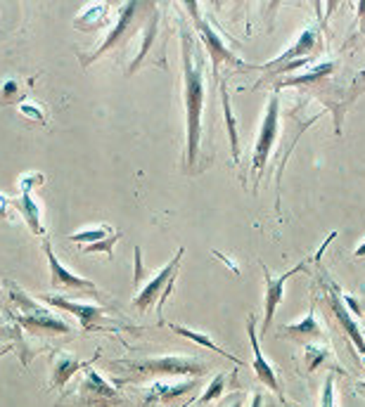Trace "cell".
Listing matches in <instances>:
<instances>
[{
  "mask_svg": "<svg viewBox=\"0 0 365 407\" xmlns=\"http://www.w3.org/2000/svg\"><path fill=\"white\" fill-rule=\"evenodd\" d=\"M114 235H119L114 227H110V225H95V227H86V230L74 232V235H69V239L74 244L91 247V244H98V242H103V239H110V237H114Z\"/></svg>",
  "mask_w": 365,
  "mask_h": 407,
  "instance_id": "ffe728a7",
  "label": "cell"
},
{
  "mask_svg": "<svg viewBox=\"0 0 365 407\" xmlns=\"http://www.w3.org/2000/svg\"><path fill=\"white\" fill-rule=\"evenodd\" d=\"M327 355H330V353H327L325 346L308 344L306 346V369L308 372H315V369H318L320 364L327 360Z\"/></svg>",
  "mask_w": 365,
  "mask_h": 407,
  "instance_id": "cb8c5ba5",
  "label": "cell"
},
{
  "mask_svg": "<svg viewBox=\"0 0 365 407\" xmlns=\"http://www.w3.org/2000/svg\"><path fill=\"white\" fill-rule=\"evenodd\" d=\"M259 266H261V270H263V282H266V315H263L261 334H268V329H271V325H273L275 310H278V305L283 303L287 279H290L295 272L304 270V263H301V266H297V268H292V270H287L285 275H278V277H273L271 270L266 268V263H259Z\"/></svg>",
  "mask_w": 365,
  "mask_h": 407,
  "instance_id": "ba28073f",
  "label": "cell"
},
{
  "mask_svg": "<svg viewBox=\"0 0 365 407\" xmlns=\"http://www.w3.org/2000/svg\"><path fill=\"white\" fill-rule=\"evenodd\" d=\"M327 301H330L332 310H334V320L339 322V327L344 329V334L349 337L351 341H354V346L358 348V353H361L363 362H365V339L361 334V329H358V325L354 322V315H351V310L346 308L342 296H339V289L337 286H332L330 291H327Z\"/></svg>",
  "mask_w": 365,
  "mask_h": 407,
  "instance_id": "8fae6325",
  "label": "cell"
},
{
  "mask_svg": "<svg viewBox=\"0 0 365 407\" xmlns=\"http://www.w3.org/2000/svg\"><path fill=\"white\" fill-rule=\"evenodd\" d=\"M107 12H110V8H107L105 3H95L91 5V8H86L81 12L79 17L74 20V26L81 29V31H91V29H100L103 24L107 22Z\"/></svg>",
  "mask_w": 365,
  "mask_h": 407,
  "instance_id": "d6986e66",
  "label": "cell"
},
{
  "mask_svg": "<svg viewBox=\"0 0 365 407\" xmlns=\"http://www.w3.org/2000/svg\"><path fill=\"white\" fill-rule=\"evenodd\" d=\"M43 251H45V259H47V266H50V284L55 286V289H81V291H95V284L91 279L86 277H79V275H74L71 270L59 263V259L55 256V251H52L50 242L43 239Z\"/></svg>",
  "mask_w": 365,
  "mask_h": 407,
  "instance_id": "30bf717a",
  "label": "cell"
},
{
  "mask_svg": "<svg viewBox=\"0 0 365 407\" xmlns=\"http://www.w3.org/2000/svg\"><path fill=\"white\" fill-rule=\"evenodd\" d=\"M135 10H137V3H128L126 8L119 12V20H117V24H114V29L110 31V36L105 38V43L95 50V55H91L86 59V62H95L100 55H105L110 47H114L117 43H121V38H124V33H126V29H128V24L133 22V17H135Z\"/></svg>",
  "mask_w": 365,
  "mask_h": 407,
  "instance_id": "4fadbf2b",
  "label": "cell"
},
{
  "mask_svg": "<svg viewBox=\"0 0 365 407\" xmlns=\"http://www.w3.org/2000/svg\"><path fill=\"white\" fill-rule=\"evenodd\" d=\"M10 206H15L17 211L24 215V220H27L29 230H31L33 235H43V225H40V206L36 204L31 192H22L20 199H10Z\"/></svg>",
  "mask_w": 365,
  "mask_h": 407,
  "instance_id": "e0dca14e",
  "label": "cell"
},
{
  "mask_svg": "<svg viewBox=\"0 0 365 407\" xmlns=\"http://www.w3.org/2000/svg\"><path fill=\"white\" fill-rule=\"evenodd\" d=\"M278 135H280V98L278 93H273L266 105V114H263L259 135H256L254 159H251V171H254L256 183H259L263 169H266L268 157H271L275 142H278Z\"/></svg>",
  "mask_w": 365,
  "mask_h": 407,
  "instance_id": "3957f363",
  "label": "cell"
},
{
  "mask_svg": "<svg viewBox=\"0 0 365 407\" xmlns=\"http://www.w3.org/2000/svg\"><path fill=\"white\" fill-rule=\"evenodd\" d=\"M356 259H365V242L356 249Z\"/></svg>",
  "mask_w": 365,
  "mask_h": 407,
  "instance_id": "1f68e13d",
  "label": "cell"
},
{
  "mask_svg": "<svg viewBox=\"0 0 365 407\" xmlns=\"http://www.w3.org/2000/svg\"><path fill=\"white\" fill-rule=\"evenodd\" d=\"M195 384H178V386H166V384H154L152 388L147 391V400H171V398H178V396H185L188 391H193Z\"/></svg>",
  "mask_w": 365,
  "mask_h": 407,
  "instance_id": "44dd1931",
  "label": "cell"
},
{
  "mask_svg": "<svg viewBox=\"0 0 365 407\" xmlns=\"http://www.w3.org/2000/svg\"><path fill=\"white\" fill-rule=\"evenodd\" d=\"M88 362H81L79 358L74 355H59L55 364H52V386L57 388V391H62L64 386H67V381L74 376L76 372H81V369H86Z\"/></svg>",
  "mask_w": 365,
  "mask_h": 407,
  "instance_id": "2e32d148",
  "label": "cell"
},
{
  "mask_svg": "<svg viewBox=\"0 0 365 407\" xmlns=\"http://www.w3.org/2000/svg\"><path fill=\"white\" fill-rule=\"evenodd\" d=\"M45 178L40 176V173H31V176H24L22 181H20V187H22V192H31V187H36V185H40Z\"/></svg>",
  "mask_w": 365,
  "mask_h": 407,
  "instance_id": "f1b7e54d",
  "label": "cell"
},
{
  "mask_svg": "<svg viewBox=\"0 0 365 407\" xmlns=\"http://www.w3.org/2000/svg\"><path fill=\"white\" fill-rule=\"evenodd\" d=\"M313 50H318V31H315V29H308V31H304L301 36H299V40H297V45H295V47H290V50H287L285 55H280L278 59H275V62L266 64L263 69L283 67L285 62H290V59H295V57L306 59L304 55H311Z\"/></svg>",
  "mask_w": 365,
  "mask_h": 407,
  "instance_id": "9a60e30c",
  "label": "cell"
},
{
  "mask_svg": "<svg viewBox=\"0 0 365 407\" xmlns=\"http://www.w3.org/2000/svg\"><path fill=\"white\" fill-rule=\"evenodd\" d=\"M8 208H10V197H5V194H0V220L8 215Z\"/></svg>",
  "mask_w": 365,
  "mask_h": 407,
  "instance_id": "f546056e",
  "label": "cell"
},
{
  "mask_svg": "<svg viewBox=\"0 0 365 407\" xmlns=\"http://www.w3.org/2000/svg\"><path fill=\"white\" fill-rule=\"evenodd\" d=\"M280 332H283L285 339H297V341H318V339H322V329L318 325V320H315L313 305H311L308 315L304 317L301 322H297V325H285Z\"/></svg>",
  "mask_w": 365,
  "mask_h": 407,
  "instance_id": "5bb4252c",
  "label": "cell"
},
{
  "mask_svg": "<svg viewBox=\"0 0 365 407\" xmlns=\"http://www.w3.org/2000/svg\"><path fill=\"white\" fill-rule=\"evenodd\" d=\"M79 393H81L83 403H88L91 407H110V405L121 403L117 388L112 384H107L103 376L91 367H86V372H83V384L79 388Z\"/></svg>",
  "mask_w": 365,
  "mask_h": 407,
  "instance_id": "52a82bcc",
  "label": "cell"
},
{
  "mask_svg": "<svg viewBox=\"0 0 365 407\" xmlns=\"http://www.w3.org/2000/svg\"><path fill=\"white\" fill-rule=\"evenodd\" d=\"M20 112L24 114V116H31L36 118V121H40V123H45V116L38 112V105L36 102H29V100H24L22 105H20Z\"/></svg>",
  "mask_w": 365,
  "mask_h": 407,
  "instance_id": "4316f807",
  "label": "cell"
},
{
  "mask_svg": "<svg viewBox=\"0 0 365 407\" xmlns=\"http://www.w3.org/2000/svg\"><path fill=\"white\" fill-rule=\"evenodd\" d=\"M126 367L135 369L140 374H157V376H183L193 374L202 376L204 374V364H200L193 358H181V355H166V358H149V360L140 362H126Z\"/></svg>",
  "mask_w": 365,
  "mask_h": 407,
  "instance_id": "277c9868",
  "label": "cell"
},
{
  "mask_svg": "<svg viewBox=\"0 0 365 407\" xmlns=\"http://www.w3.org/2000/svg\"><path fill=\"white\" fill-rule=\"evenodd\" d=\"M43 303H50L55 305V308H62V310H69L71 315H76L81 320V325L86 329H91L95 322L100 320V317L105 315V308H100V305H88V303H76V301H67V298L62 296H38Z\"/></svg>",
  "mask_w": 365,
  "mask_h": 407,
  "instance_id": "7c38bea8",
  "label": "cell"
},
{
  "mask_svg": "<svg viewBox=\"0 0 365 407\" xmlns=\"http://www.w3.org/2000/svg\"><path fill=\"white\" fill-rule=\"evenodd\" d=\"M181 62H183V100L188 116V164L195 166L202 145V114H204V59L195 55V45L188 29L181 31Z\"/></svg>",
  "mask_w": 365,
  "mask_h": 407,
  "instance_id": "6da1fadb",
  "label": "cell"
},
{
  "mask_svg": "<svg viewBox=\"0 0 365 407\" xmlns=\"http://www.w3.org/2000/svg\"><path fill=\"white\" fill-rule=\"evenodd\" d=\"M17 93H20V81H5L3 88H0V102H10V98H15Z\"/></svg>",
  "mask_w": 365,
  "mask_h": 407,
  "instance_id": "83f0119b",
  "label": "cell"
},
{
  "mask_svg": "<svg viewBox=\"0 0 365 407\" xmlns=\"http://www.w3.org/2000/svg\"><path fill=\"white\" fill-rule=\"evenodd\" d=\"M157 24H159V17L152 15V22H149V26H147V38H142L140 52H137V57L133 59V64H131V74H133V71L140 67V62L145 59V55L149 52V45H152V40L157 38Z\"/></svg>",
  "mask_w": 365,
  "mask_h": 407,
  "instance_id": "603a6c76",
  "label": "cell"
},
{
  "mask_svg": "<svg viewBox=\"0 0 365 407\" xmlns=\"http://www.w3.org/2000/svg\"><path fill=\"white\" fill-rule=\"evenodd\" d=\"M185 8H188L190 15H193V22H195V26H197V33H200L202 43H204L209 57H211V71H214V76H216V81H218V67H221V62H230V64H242V62L235 55H232L228 47H225V43L221 40V36L214 31V29L209 26V24L200 17V12H197V10H200V5H197V3H185Z\"/></svg>",
  "mask_w": 365,
  "mask_h": 407,
  "instance_id": "5b68a950",
  "label": "cell"
},
{
  "mask_svg": "<svg viewBox=\"0 0 365 407\" xmlns=\"http://www.w3.org/2000/svg\"><path fill=\"white\" fill-rule=\"evenodd\" d=\"M249 407H263V396H261V393H254V398H251Z\"/></svg>",
  "mask_w": 365,
  "mask_h": 407,
  "instance_id": "4dcf8cb0",
  "label": "cell"
},
{
  "mask_svg": "<svg viewBox=\"0 0 365 407\" xmlns=\"http://www.w3.org/2000/svg\"><path fill=\"white\" fill-rule=\"evenodd\" d=\"M183 256H185V249L181 247L176 251V256L171 259V263H166L161 270L154 275L149 282H145L137 289V294L133 298V305L137 310H147V308H152L154 303H157V308H159V313L164 310V303H166V296L171 294V289H173V282H176V272H178V266H181V261H183Z\"/></svg>",
  "mask_w": 365,
  "mask_h": 407,
  "instance_id": "7a4b0ae2",
  "label": "cell"
},
{
  "mask_svg": "<svg viewBox=\"0 0 365 407\" xmlns=\"http://www.w3.org/2000/svg\"><path fill=\"white\" fill-rule=\"evenodd\" d=\"M12 296H15V301L24 308V313H20V322L29 329V332H33V334H45V332H50V334H67V332H71L67 322L52 317L50 313H47V310L36 308V305L29 301V298L24 294H20L15 286H12Z\"/></svg>",
  "mask_w": 365,
  "mask_h": 407,
  "instance_id": "8992f818",
  "label": "cell"
},
{
  "mask_svg": "<svg viewBox=\"0 0 365 407\" xmlns=\"http://www.w3.org/2000/svg\"><path fill=\"white\" fill-rule=\"evenodd\" d=\"M221 95H223V112H225V125H228V135H230V149H232V159H240V145H237V121L232 116L230 109V100L228 93H225V86H221Z\"/></svg>",
  "mask_w": 365,
  "mask_h": 407,
  "instance_id": "7402d4cb",
  "label": "cell"
},
{
  "mask_svg": "<svg viewBox=\"0 0 365 407\" xmlns=\"http://www.w3.org/2000/svg\"><path fill=\"white\" fill-rule=\"evenodd\" d=\"M223 388H225V374H218V376H214V381H211V384L207 386V391L202 393L200 403H202V405H207V403H211V400L221 398V393H223Z\"/></svg>",
  "mask_w": 365,
  "mask_h": 407,
  "instance_id": "d4e9b609",
  "label": "cell"
},
{
  "mask_svg": "<svg viewBox=\"0 0 365 407\" xmlns=\"http://www.w3.org/2000/svg\"><path fill=\"white\" fill-rule=\"evenodd\" d=\"M247 334H249V341H251V351H254V362H251V367H254L256 379H259L261 384H266L271 391L278 393L280 400L285 403L283 386H280V381H278V374H275L273 364L263 358V351L259 346V337H256V315H247Z\"/></svg>",
  "mask_w": 365,
  "mask_h": 407,
  "instance_id": "9c48e42d",
  "label": "cell"
},
{
  "mask_svg": "<svg viewBox=\"0 0 365 407\" xmlns=\"http://www.w3.org/2000/svg\"><path fill=\"white\" fill-rule=\"evenodd\" d=\"M171 332H176L178 337H183V339H190V341H195V344H200V346H204V348L209 351H214V353H218V355H223V358H228L230 362H235V364H244L242 362V358H235V355H230L228 351H223L221 346L214 344L211 339L207 337V334H202V332H193L190 327H183V325H169Z\"/></svg>",
  "mask_w": 365,
  "mask_h": 407,
  "instance_id": "ac0fdd59",
  "label": "cell"
},
{
  "mask_svg": "<svg viewBox=\"0 0 365 407\" xmlns=\"http://www.w3.org/2000/svg\"><path fill=\"white\" fill-rule=\"evenodd\" d=\"M230 407H242V396H240V398H235V403H232Z\"/></svg>",
  "mask_w": 365,
  "mask_h": 407,
  "instance_id": "d6a6232c",
  "label": "cell"
},
{
  "mask_svg": "<svg viewBox=\"0 0 365 407\" xmlns=\"http://www.w3.org/2000/svg\"><path fill=\"white\" fill-rule=\"evenodd\" d=\"M320 407H334V376L332 374H327L325 384H322Z\"/></svg>",
  "mask_w": 365,
  "mask_h": 407,
  "instance_id": "484cf974",
  "label": "cell"
}]
</instances>
